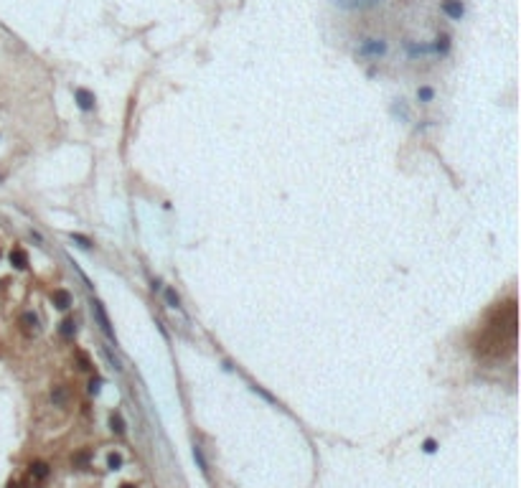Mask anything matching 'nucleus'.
<instances>
[{"mask_svg":"<svg viewBox=\"0 0 521 488\" xmlns=\"http://www.w3.org/2000/svg\"><path fill=\"white\" fill-rule=\"evenodd\" d=\"M92 313H94V320H97V325H99V331L104 333V339L107 341H112L115 346H117V339H115V328H112V320H109V315H107V310H104V305H102V300H92Z\"/></svg>","mask_w":521,"mask_h":488,"instance_id":"f257e3e1","label":"nucleus"},{"mask_svg":"<svg viewBox=\"0 0 521 488\" xmlns=\"http://www.w3.org/2000/svg\"><path fill=\"white\" fill-rule=\"evenodd\" d=\"M387 51H389V44L384 39H364L356 54L361 59H382V56H387Z\"/></svg>","mask_w":521,"mask_h":488,"instance_id":"f03ea898","label":"nucleus"},{"mask_svg":"<svg viewBox=\"0 0 521 488\" xmlns=\"http://www.w3.org/2000/svg\"><path fill=\"white\" fill-rule=\"evenodd\" d=\"M384 0H333V6L341 11H374Z\"/></svg>","mask_w":521,"mask_h":488,"instance_id":"7ed1b4c3","label":"nucleus"},{"mask_svg":"<svg viewBox=\"0 0 521 488\" xmlns=\"http://www.w3.org/2000/svg\"><path fill=\"white\" fill-rule=\"evenodd\" d=\"M440 11H442L450 21H460V18L465 16L463 0H442V3H440Z\"/></svg>","mask_w":521,"mask_h":488,"instance_id":"20e7f679","label":"nucleus"},{"mask_svg":"<svg viewBox=\"0 0 521 488\" xmlns=\"http://www.w3.org/2000/svg\"><path fill=\"white\" fill-rule=\"evenodd\" d=\"M21 325H23V331H26L28 336H39V333H41V323H39V315H36L33 310H28V313L21 315Z\"/></svg>","mask_w":521,"mask_h":488,"instance_id":"39448f33","label":"nucleus"},{"mask_svg":"<svg viewBox=\"0 0 521 488\" xmlns=\"http://www.w3.org/2000/svg\"><path fill=\"white\" fill-rule=\"evenodd\" d=\"M404 51L410 59H420V56H430L432 54V44H417V41H404Z\"/></svg>","mask_w":521,"mask_h":488,"instance_id":"423d86ee","label":"nucleus"},{"mask_svg":"<svg viewBox=\"0 0 521 488\" xmlns=\"http://www.w3.org/2000/svg\"><path fill=\"white\" fill-rule=\"evenodd\" d=\"M74 99H77V104H79L82 112H92V109H94V94H92L89 89L77 87V89H74Z\"/></svg>","mask_w":521,"mask_h":488,"instance_id":"0eeeda50","label":"nucleus"},{"mask_svg":"<svg viewBox=\"0 0 521 488\" xmlns=\"http://www.w3.org/2000/svg\"><path fill=\"white\" fill-rule=\"evenodd\" d=\"M49 475H51V465H49L46 460H36V463H31V478H33L36 483H44Z\"/></svg>","mask_w":521,"mask_h":488,"instance_id":"6e6552de","label":"nucleus"},{"mask_svg":"<svg viewBox=\"0 0 521 488\" xmlns=\"http://www.w3.org/2000/svg\"><path fill=\"white\" fill-rule=\"evenodd\" d=\"M51 300H54V305H56L59 310H66V308L71 305V295H69V290H64V287L54 290V292H51Z\"/></svg>","mask_w":521,"mask_h":488,"instance_id":"1a4fd4ad","label":"nucleus"},{"mask_svg":"<svg viewBox=\"0 0 521 488\" xmlns=\"http://www.w3.org/2000/svg\"><path fill=\"white\" fill-rule=\"evenodd\" d=\"M66 399H69V392H66L64 384H59V387L51 389V404H54V407H64Z\"/></svg>","mask_w":521,"mask_h":488,"instance_id":"9d476101","label":"nucleus"},{"mask_svg":"<svg viewBox=\"0 0 521 488\" xmlns=\"http://www.w3.org/2000/svg\"><path fill=\"white\" fill-rule=\"evenodd\" d=\"M11 265L18 267V270H26V267H28V254H26L21 247H16V249L11 252Z\"/></svg>","mask_w":521,"mask_h":488,"instance_id":"9b49d317","label":"nucleus"},{"mask_svg":"<svg viewBox=\"0 0 521 488\" xmlns=\"http://www.w3.org/2000/svg\"><path fill=\"white\" fill-rule=\"evenodd\" d=\"M432 51H437L440 56H445V54L450 51V36H448V33H440V36L435 39V44H432Z\"/></svg>","mask_w":521,"mask_h":488,"instance_id":"f8f14e48","label":"nucleus"},{"mask_svg":"<svg viewBox=\"0 0 521 488\" xmlns=\"http://www.w3.org/2000/svg\"><path fill=\"white\" fill-rule=\"evenodd\" d=\"M163 297H165V305H168V308H173V310H181V297H178V292L173 290V287H165Z\"/></svg>","mask_w":521,"mask_h":488,"instance_id":"ddd939ff","label":"nucleus"},{"mask_svg":"<svg viewBox=\"0 0 521 488\" xmlns=\"http://www.w3.org/2000/svg\"><path fill=\"white\" fill-rule=\"evenodd\" d=\"M59 333H61L64 339H74V333H77V323H74V318H64V320H61Z\"/></svg>","mask_w":521,"mask_h":488,"instance_id":"4468645a","label":"nucleus"},{"mask_svg":"<svg viewBox=\"0 0 521 488\" xmlns=\"http://www.w3.org/2000/svg\"><path fill=\"white\" fill-rule=\"evenodd\" d=\"M194 460H196V465L201 468V473L209 475V463H206V455H204V447H201V445H194Z\"/></svg>","mask_w":521,"mask_h":488,"instance_id":"2eb2a0df","label":"nucleus"},{"mask_svg":"<svg viewBox=\"0 0 521 488\" xmlns=\"http://www.w3.org/2000/svg\"><path fill=\"white\" fill-rule=\"evenodd\" d=\"M109 427H112L115 435H125V420H122L120 412H112V417H109Z\"/></svg>","mask_w":521,"mask_h":488,"instance_id":"dca6fc26","label":"nucleus"},{"mask_svg":"<svg viewBox=\"0 0 521 488\" xmlns=\"http://www.w3.org/2000/svg\"><path fill=\"white\" fill-rule=\"evenodd\" d=\"M417 99H420L422 104H430V102L435 99V89H432V87H427V84H422V87L417 89Z\"/></svg>","mask_w":521,"mask_h":488,"instance_id":"f3484780","label":"nucleus"},{"mask_svg":"<svg viewBox=\"0 0 521 488\" xmlns=\"http://www.w3.org/2000/svg\"><path fill=\"white\" fill-rule=\"evenodd\" d=\"M107 468L109 470H120L122 468V455L120 453H109L107 455Z\"/></svg>","mask_w":521,"mask_h":488,"instance_id":"a211bd4d","label":"nucleus"},{"mask_svg":"<svg viewBox=\"0 0 521 488\" xmlns=\"http://www.w3.org/2000/svg\"><path fill=\"white\" fill-rule=\"evenodd\" d=\"M71 242H77L82 249H92V239L84 237V234H74V232H71Z\"/></svg>","mask_w":521,"mask_h":488,"instance_id":"6ab92c4d","label":"nucleus"},{"mask_svg":"<svg viewBox=\"0 0 521 488\" xmlns=\"http://www.w3.org/2000/svg\"><path fill=\"white\" fill-rule=\"evenodd\" d=\"M89 463V453H77L74 458H71V465L74 468H82V465H87Z\"/></svg>","mask_w":521,"mask_h":488,"instance_id":"aec40b11","label":"nucleus"},{"mask_svg":"<svg viewBox=\"0 0 521 488\" xmlns=\"http://www.w3.org/2000/svg\"><path fill=\"white\" fill-rule=\"evenodd\" d=\"M422 450H425V453H435V450H437V442H435V440H425V442H422Z\"/></svg>","mask_w":521,"mask_h":488,"instance_id":"412c9836","label":"nucleus"},{"mask_svg":"<svg viewBox=\"0 0 521 488\" xmlns=\"http://www.w3.org/2000/svg\"><path fill=\"white\" fill-rule=\"evenodd\" d=\"M99 387H102V382H99V379H92V382H89V394H99Z\"/></svg>","mask_w":521,"mask_h":488,"instance_id":"4be33fe9","label":"nucleus"},{"mask_svg":"<svg viewBox=\"0 0 521 488\" xmlns=\"http://www.w3.org/2000/svg\"><path fill=\"white\" fill-rule=\"evenodd\" d=\"M120 488H135V485H132V483H122Z\"/></svg>","mask_w":521,"mask_h":488,"instance_id":"5701e85b","label":"nucleus"},{"mask_svg":"<svg viewBox=\"0 0 521 488\" xmlns=\"http://www.w3.org/2000/svg\"><path fill=\"white\" fill-rule=\"evenodd\" d=\"M0 183H3V173H0Z\"/></svg>","mask_w":521,"mask_h":488,"instance_id":"b1692460","label":"nucleus"}]
</instances>
